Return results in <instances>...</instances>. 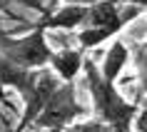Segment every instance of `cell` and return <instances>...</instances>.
I'll return each instance as SVG.
<instances>
[{"label": "cell", "mask_w": 147, "mask_h": 132, "mask_svg": "<svg viewBox=\"0 0 147 132\" xmlns=\"http://www.w3.org/2000/svg\"><path fill=\"white\" fill-rule=\"evenodd\" d=\"M87 8L82 5H70V3H62L60 10H53L38 20V28L42 30H80L82 23H85Z\"/></svg>", "instance_id": "6"}, {"label": "cell", "mask_w": 147, "mask_h": 132, "mask_svg": "<svg viewBox=\"0 0 147 132\" xmlns=\"http://www.w3.org/2000/svg\"><path fill=\"white\" fill-rule=\"evenodd\" d=\"M3 8H5V0H0V20H3Z\"/></svg>", "instance_id": "12"}, {"label": "cell", "mask_w": 147, "mask_h": 132, "mask_svg": "<svg viewBox=\"0 0 147 132\" xmlns=\"http://www.w3.org/2000/svg\"><path fill=\"white\" fill-rule=\"evenodd\" d=\"M85 50L80 47H62V50H53L47 67L55 72V77L60 82H75L78 75L82 72V62H85Z\"/></svg>", "instance_id": "5"}, {"label": "cell", "mask_w": 147, "mask_h": 132, "mask_svg": "<svg viewBox=\"0 0 147 132\" xmlns=\"http://www.w3.org/2000/svg\"><path fill=\"white\" fill-rule=\"evenodd\" d=\"M87 110L78 102V92H75V82H60L57 90L50 95V100L45 102V107L35 117V127L38 130H67L85 115Z\"/></svg>", "instance_id": "3"}, {"label": "cell", "mask_w": 147, "mask_h": 132, "mask_svg": "<svg viewBox=\"0 0 147 132\" xmlns=\"http://www.w3.org/2000/svg\"><path fill=\"white\" fill-rule=\"evenodd\" d=\"M82 72L87 80V90L92 97V112H95V122L100 125H112V127H122V130H132V122L137 117V102H127L120 95L115 82L100 75L97 65L90 57H85L82 62Z\"/></svg>", "instance_id": "1"}, {"label": "cell", "mask_w": 147, "mask_h": 132, "mask_svg": "<svg viewBox=\"0 0 147 132\" xmlns=\"http://www.w3.org/2000/svg\"><path fill=\"white\" fill-rule=\"evenodd\" d=\"M145 132H147V130H145Z\"/></svg>", "instance_id": "14"}, {"label": "cell", "mask_w": 147, "mask_h": 132, "mask_svg": "<svg viewBox=\"0 0 147 132\" xmlns=\"http://www.w3.org/2000/svg\"><path fill=\"white\" fill-rule=\"evenodd\" d=\"M97 127H100V122H95V120H92V122H75V125H72V127H67V130H65V132H97Z\"/></svg>", "instance_id": "10"}, {"label": "cell", "mask_w": 147, "mask_h": 132, "mask_svg": "<svg viewBox=\"0 0 147 132\" xmlns=\"http://www.w3.org/2000/svg\"><path fill=\"white\" fill-rule=\"evenodd\" d=\"M32 75H35V70H25V67H20L0 55V87H13L23 97L32 82Z\"/></svg>", "instance_id": "8"}, {"label": "cell", "mask_w": 147, "mask_h": 132, "mask_svg": "<svg viewBox=\"0 0 147 132\" xmlns=\"http://www.w3.org/2000/svg\"><path fill=\"white\" fill-rule=\"evenodd\" d=\"M0 55L25 70H42L50 62L53 47L47 42L45 30L35 25L23 38H15V35H8L0 30Z\"/></svg>", "instance_id": "2"}, {"label": "cell", "mask_w": 147, "mask_h": 132, "mask_svg": "<svg viewBox=\"0 0 147 132\" xmlns=\"http://www.w3.org/2000/svg\"><path fill=\"white\" fill-rule=\"evenodd\" d=\"M135 67H137L140 92H147V42L135 47Z\"/></svg>", "instance_id": "9"}, {"label": "cell", "mask_w": 147, "mask_h": 132, "mask_svg": "<svg viewBox=\"0 0 147 132\" xmlns=\"http://www.w3.org/2000/svg\"><path fill=\"white\" fill-rule=\"evenodd\" d=\"M120 3H125V5H137V8L147 10V0H120Z\"/></svg>", "instance_id": "11"}, {"label": "cell", "mask_w": 147, "mask_h": 132, "mask_svg": "<svg viewBox=\"0 0 147 132\" xmlns=\"http://www.w3.org/2000/svg\"><path fill=\"white\" fill-rule=\"evenodd\" d=\"M127 62H130V47L125 45L122 40H112V45L107 47L105 60L100 65V75L107 82H115L117 85V77L122 75V70L127 67Z\"/></svg>", "instance_id": "7"}, {"label": "cell", "mask_w": 147, "mask_h": 132, "mask_svg": "<svg viewBox=\"0 0 147 132\" xmlns=\"http://www.w3.org/2000/svg\"><path fill=\"white\" fill-rule=\"evenodd\" d=\"M60 80L55 77V72L50 67H42V70H35L32 75V82L28 87V92L23 95V102H25V112H23V120L18 125V132H23L28 125L35 122V117L42 112L45 102L50 100V95L57 90Z\"/></svg>", "instance_id": "4"}, {"label": "cell", "mask_w": 147, "mask_h": 132, "mask_svg": "<svg viewBox=\"0 0 147 132\" xmlns=\"http://www.w3.org/2000/svg\"><path fill=\"white\" fill-rule=\"evenodd\" d=\"M40 132H65V130H40Z\"/></svg>", "instance_id": "13"}]
</instances>
